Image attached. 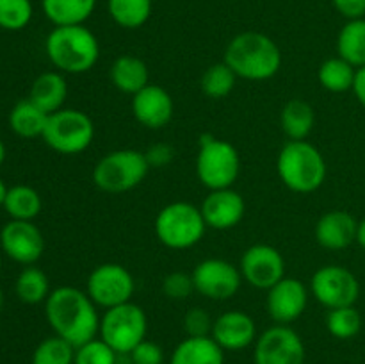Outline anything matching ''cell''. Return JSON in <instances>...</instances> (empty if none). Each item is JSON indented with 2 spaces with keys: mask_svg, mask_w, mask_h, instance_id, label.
I'll use <instances>...</instances> for the list:
<instances>
[{
  "mask_svg": "<svg viewBox=\"0 0 365 364\" xmlns=\"http://www.w3.org/2000/svg\"><path fill=\"white\" fill-rule=\"evenodd\" d=\"M327 328L334 338L351 339L362 328V316L355 309V305L330 309L327 316Z\"/></svg>",
  "mask_w": 365,
  "mask_h": 364,
  "instance_id": "836d02e7",
  "label": "cell"
},
{
  "mask_svg": "<svg viewBox=\"0 0 365 364\" xmlns=\"http://www.w3.org/2000/svg\"><path fill=\"white\" fill-rule=\"evenodd\" d=\"M225 63L246 81H267L282 66V52L264 32L246 31L234 36L225 50Z\"/></svg>",
  "mask_w": 365,
  "mask_h": 364,
  "instance_id": "7a4b0ae2",
  "label": "cell"
},
{
  "mask_svg": "<svg viewBox=\"0 0 365 364\" xmlns=\"http://www.w3.org/2000/svg\"><path fill=\"white\" fill-rule=\"evenodd\" d=\"M146 332H148V318L143 307L134 302L110 307L100 316L98 335L118 355L130 353L139 343L145 341Z\"/></svg>",
  "mask_w": 365,
  "mask_h": 364,
  "instance_id": "ba28073f",
  "label": "cell"
},
{
  "mask_svg": "<svg viewBox=\"0 0 365 364\" xmlns=\"http://www.w3.org/2000/svg\"><path fill=\"white\" fill-rule=\"evenodd\" d=\"M359 221L348 211H328L317 220L316 239L327 250H344L356 241Z\"/></svg>",
  "mask_w": 365,
  "mask_h": 364,
  "instance_id": "ffe728a7",
  "label": "cell"
},
{
  "mask_svg": "<svg viewBox=\"0 0 365 364\" xmlns=\"http://www.w3.org/2000/svg\"><path fill=\"white\" fill-rule=\"evenodd\" d=\"M207 227L214 231H230L245 218V198L234 188L212 189L200 207Z\"/></svg>",
  "mask_w": 365,
  "mask_h": 364,
  "instance_id": "e0dca14e",
  "label": "cell"
},
{
  "mask_svg": "<svg viewBox=\"0 0 365 364\" xmlns=\"http://www.w3.org/2000/svg\"><path fill=\"white\" fill-rule=\"evenodd\" d=\"M339 14L348 20H359L365 16V0H331Z\"/></svg>",
  "mask_w": 365,
  "mask_h": 364,
  "instance_id": "60d3db41",
  "label": "cell"
},
{
  "mask_svg": "<svg viewBox=\"0 0 365 364\" xmlns=\"http://www.w3.org/2000/svg\"><path fill=\"white\" fill-rule=\"evenodd\" d=\"M237 79L239 77L235 75V71L223 61V63L212 64V66L203 71L200 86H202V91L209 98L220 100L234 91Z\"/></svg>",
  "mask_w": 365,
  "mask_h": 364,
  "instance_id": "1f68e13d",
  "label": "cell"
},
{
  "mask_svg": "<svg viewBox=\"0 0 365 364\" xmlns=\"http://www.w3.org/2000/svg\"><path fill=\"white\" fill-rule=\"evenodd\" d=\"M135 282L130 271L118 263H106L89 273L86 293L96 307L110 309L121 303L132 302Z\"/></svg>",
  "mask_w": 365,
  "mask_h": 364,
  "instance_id": "30bf717a",
  "label": "cell"
},
{
  "mask_svg": "<svg viewBox=\"0 0 365 364\" xmlns=\"http://www.w3.org/2000/svg\"><path fill=\"white\" fill-rule=\"evenodd\" d=\"M16 296L24 303L36 305V303L46 302L50 291V280L43 270L36 266H27L18 275L16 284H14Z\"/></svg>",
  "mask_w": 365,
  "mask_h": 364,
  "instance_id": "f1b7e54d",
  "label": "cell"
},
{
  "mask_svg": "<svg viewBox=\"0 0 365 364\" xmlns=\"http://www.w3.org/2000/svg\"><path fill=\"white\" fill-rule=\"evenodd\" d=\"M239 270L250 285L267 291L285 277V261L274 246L253 245L242 253Z\"/></svg>",
  "mask_w": 365,
  "mask_h": 364,
  "instance_id": "9a60e30c",
  "label": "cell"
},
{
  "mask_svg": "<svg viewBox=\"0 0 365 364\" xmlns=\"http://www.w3.org/2000/svg\"><path fill=\"white\" fill-rule=\"evenodd\" d=\"M128 355L132 364H164V350L160 348V345L148 339L139 343Z\"/></svg>",
  "mask_w": 365,
  "mask_h": 364,
  "instance_id": "f35d334b",
  "label": "cell"
},
{
  "mask_svg": "<svg viewBox=\"0 0 365 364\" xmlns=\"http://www.w3.org/2000/svg\"><path fill=\"white\" fill-rule=\"evenodd\" d=\"M132 113L146 128H164L173 118V98L163 86L148 84L132 96Z\"/></svg>",
  "mask_w": 365,
  "mask_h": 364,
  "instance_id": "d6986e66",
  "label": "cell"
},
{
  "mask_svg": "<svg viewBox=\"0 0 365 364\" xmlns=\"http://www.w3.org/2000/svg\"><path fill=\"white\" fill-rule=\"evenodd\" d=\"M212 339L225 352H237L257 341L255 320L245 310H227L214 320Z\"/></svg>",
  "mask_w": 365,
  "mask_h": 364,
  "instance_id": "ac0fdd59",
  "label": "cell"
},
{
  "mask_svg": "<svg viewBox=\"0 0 365 364\" xmlns=\"http://www.w3.org/2000/svg\"><path fill=\"white\" fill-rule=\"evenodd\" d=\"M309 303V289L302 280L284 277L267 289V314L277 325H289L298 320Z\"/></svg>",
  "mask_w": 365,
  "mask_h": 364,
  "instance_id": "2e32d148",
  "label": "cell"
},
{
  "mask_svg": "<svg viewBox=\"0 0 365 364\" xmlns=\"http://www.w3.org/2000/svg\"><path fill=\"white\" fill-rule=\"evenodd\" d=\"M255 364H305V345L289 325H273L257 338Z\"/></svg>",
  "mask_w": 365,
  "mask_h": 364,
  "instance_id": "7c38bea8",
  "label": "cell"
},
{
  "mask_svg": "<svg viewBox=\"0 0 365 364\" xmlns=\"http://www.w3.org/2000/svg\"><path fill=\"white\" fill-rule=\"evenodd\" d=\"M118 353L103 341L95 338L75 348L73 364H116Z\"/></svg>",
  "mask_w": 365,
  "mask_h": 364,
  "instance_id": "d590c367",
  "label": "cell"
},
{
  "mask_svg": "<svg viewBox=\"0 0 365 364\" xmlns=\"http://www.w3.org/2000/svg\"><path fill=\"white\" fill-rule=\"evenodd\" d=\"M0 248L14 263L32 266L45 252V238L32 221L11 220L0 231Z\"/></svg>",
  "mask_w": 365,
  "mask_h": 364,
  "instance_id": "5bb4252c",
  "label": "cell"
},
{
  "mask_svg": "<svg viewBox=\"0 0 365 364\" xmlns=\"http://www.w3.org/2000/svg\"><path fill=\"white\" fill-rule=\"evenodd\" d=\"M170 364H225V350L212 335L185 338L175 346Z\"/></svg>",
  "mask_w": 365,
  "mask_h": 364,
  "instance_id": "603a6c76",
  "label": "cell"
},
{
  "mask_svg": "<svg viewBox=\"0 0 365 364\" xmlns=\"http://www.w3.org/2000/svg\"><path fill=\"white\" fill-rule=\"evenodd\" d=\"M66 96L68 82L64 75L61 71H45L34 79L29 98L46 114H52L63 109Z\"/></svg>",
  "mask_w": 365,
  "mask_h": 364,
  "instance_id": "7402d4cb",
  "label": "cell"
},
{
  "mask_svg": "<svg viewBox=\"0 0 365 364\" xmlns=\"http://www.w3.org/2000/svg\"><path fill=\"white\" fill-rule=\"evenodd\" d=\"M75 346L59 335L43 339L32 352V364H73Z\"/></svg>",
  "mask_w": 365,
  "mask_h": 364,
  "instance_id": "d6a6232c",
  "label": "cell"
},
{
  "mask_svg": "<svg viewBox=\"0 0 365 364\" xmlns=\"http://www.w3.org/2000/svg\"><path fill=\"white\" fill-rule=\"evenodd\" d=\"M314 123H316V113H314V107L309 102H305V100H289L284 106V109H282V131L285 132V136L291 141L307 139V136L312 132Z\"/></svg>",
  "mask_w": 365,
  "mask_h": 364,
  "instance_id": "d4e9b609",
  "label": "cell"
},
{
  "mask_svg": "<svg viewBox=\"0 0 365 364\" xmlns=\"http://www.w3.org/2000/svg\"><path fill=\"white\" fill-rule=\"evenodd\" d=\"M277 171L285 188L294 193H314L327 181V161L307 139L289 141L280 150Z\"/></svg>",
  "mask_w": 365,
  "mask_h": 364,
  "instance_id": "277c9868",
  "label": "cell"
},
{
  "mask_svg": "<svg viewBox=\"0 0 365 364\" xmlns=\"http://www.w3.org/2000/svg\"><path fill=\"white\" fill-rule=\"evenodd\" d=\"M45 316L53 334L75 348L98 338L100 316L86 291L71 285L53 289L45 302Z\"/></svg>",
  "mask_w": 365,
  "mask_h": 364,
  "instance_id": "6da1fadb",
  "label": "cell"
},
{
  "mask_svg": "<svg viewBox=\"0 0 365 364\" xmlns=\"http://www.w3.org/2000/svg\"><path fill=\"white\" fill-rule=\"evenodd\" d=\"M31 0H0V29L4 31H21L32 20Z\"/></svg>",
  "mask_w": 365,
  "mask_h": 364,
  "instance_id": "e575fe53",
  "label": "cell"
},
{
  "mask_svg": "<svg viewBox=\"0 0 365 364\" xmlns=\"http://www.w3.org/2000/svg\"><path fill=\"white\" fill-rule=\"evenodd\" d=\"M41 196L31 186L18 184L13 188H7L4 209L9 214L11 220L32 221L41 213Z\"/></svg>",
  "mask_w": 365,
  "mask_h": 364,
  "instance_id": "4316f807",
  "label": "cell"
},
{
  "mask_svg": "<svg viewBox=\"0 0 365 364\" xmlns=\"http://www.w3.org/2000/svg\"><path fill=\"white\" fill-rule=\"evenodd\" d=\"M241 173V156L232 143L205 134L200 139L196 175L205 188H232Z\"/></svg>",
  "mask_w": 365,
  "mask_h": 364,
  "instance_id": "8992f818",
  "label": "cell"
},
{
  "mask_svg": "<svg viewBox=\"0 0 365 364\" xmlns=\"http://www.w3.org/2000/svg\"><path fill=\"white\" fill-rule=\"evenodd\" d=\"M43 141L63 156H75L89 148L95 139V123L78 109H59L48 114Z\"/></svg>",
  "mask_w": 365,
  "mask_h": 364,
  "instance_id": "9c48e42d",
  "label": "cell"
},
{
  "mask_svg": "<svg viewBox=\"0 0 365 364\" xmlns=\"http://www.w3.org/2000/svg\"><path fill=\"white\" fill-rule=\"evenodd\" d=\"M356 68L339 56L324 61L317 71L319 84L331 93H344L348 89H353Z\"/></svg>",
  "mask_w": 365,
  "mask_h": 364,
  "instance_id": "f546056e",
  "label": "cell"
},
{
  "mask_svg": "<svg viewBox=\"0 0 365 364\" xmlns=\"http://www.w3.org/2000/svg\"><path fill=\"white\" fill-rule=\"evenodd\" d=\"M110 18L123 29H139L152 14V0H107Z\"/></svg>",
  "mask_w": 365,
  "mask_h": 364,
  "instance_id": "4dcf8cb0",
  "label": "cell"
},
{
  "mask_svg": "<svg viewBox=\"0 0 365 364\" xmlns=\"http://www.w3.org/2000/svg\"><path fill=\"white\" fill-rule=\"evenodd\" d=\"M4 161H6V145H4V141L0 139V166L4 164Z\"/></svg>",
  "mask_w": 365,
  "mask_h": 364,
  "instance_id": "f6af8a7d",
  "label": "cell"
},
{
  "mask_svg": "<svg viewBox=\"0 0 365 364\" xmlns=\"http://www.w3.org/2000/svg\"><path fill=\"white\" fill-rule=\"evenodd\" d=\"M195 289L210 300H228L237 295L242 275L237 266L225 259H205L192 270Z\"/></svg>",
  "mask_w": 365,
  "mask_h": 364,
  "instance_id": "4fadbf2b",
  "label": "cell"
},
{
  "mask_svg": "<svg viewBox=\"0 0 365 364\" xmlns=\"http://www.w3.org/2000/svg\"><path fill=\"white\" fill-rule=\"evenodd\" d=\"M356 243L365 250V218L359 221V228H356Z\"/></svg>",
  "mask_w": 365,
  "mask_h": 364,
  "instance_id": "7bdbcfd3",
  "label": "cell"
},
{
  "mask_svg": "<svg viewBox=\"0 0 365 364\" xmlns=\"http://www.w3.org/2000/svg\"><path fill=\"white\" fill-rule=\"evenodd\" d=\"M207 223L200 207L189 202H171L155 218V234L171 250H187L205 236Z\"/></svg>",
  "mask_w": 365,
  "mask_h": 364,
  "instance_id": "5b68a950",
  "label": "cell"
},
{
  "mask_svg": "<svg viewBox=\"0 0 365 364\" xmlns=\"http://www.w3.org/2000/svg\"><path fill=\"white\" fill-rule=\"evenodd\" d=\"M310 291L321 305L330 310L355 305L360 295V284L348 268L328 264L312 275Z\"/></svg>",
  "mask_w": 365,
  "mask_h": 364,
  "instance_id": "8fae6325",
  "label": "cell"
},
{
  "mask_svg": "<svg viewBox=\"0 0 365 364\" xmlns=\"http://www.w3.org/2000/svg\"><path fill=\"white\" fill-rule=\"evenodd\" d=\"M43 13L56 27L84 25L96 7V0H41Z\"/></svg>",
  "mask_w": 365,
  "mask_h": 364,
  "instance_id": "cb8c5ba5",
  "label": "cell"
},
{
  "mask_svg": "<svg viewBox=\"0 0 365 364\" xmlns=\"http://www.w3.org/2000/svg\"><path fill=\"white\" fill-rule=\"evenodd\" d=\"M145 156L150 168H164L166 164H170L173 161L175 150L173 146L166 145V143H155V145H152L146 150Z\"/></svg>",
  "mask_w": 365,
  "mask_h": 364,
  "instance_id": "ab89813d",
  "label": "cell"
},
{
  "mask_svg": "<svg viewBox=\"0 0 365 364\" xmlns=\"http://www.w3.org/2000/svg\"><path fill=\"white\" fill-rule=\"evenodd\" d=\"M46 120H48V114L39 109L31 98L18 102L9 113L11 131L25 139L41 138L46 127Z\"/></svg>",
  "mask_w": 365,
  "mask_h": 364,
  "instance_id": "484cf974",
  "label": "cell"
},
{
  "mask_svg": "<svg viewBox=\"0 0 365 364\" xmlns=\"http://www.w3.org/2000/svg\"><path fill=\"white\" fill-rule=\"evenodd\" d=\"M2 248H0V270H2Z\"/></svg>",
  "mask_w": 365,
  "mask_h": 364,
  "instance_id": "7dc6e473",
  "label": "cell"
},
{
  "mask_svg": "<svg viewBox=\"0 0 365 364\" xmlns=\"http://www.w3.org/2000/svg\"><path fill=\"white\" fill-rule=\"evenodd\" d=\"M337 54L355 68L365 66V18L348 20L337 38Z\"/></svg>",
  "mask_w": 365,
  "mask_h": 364,
  "instance_id": "83f0119b",
  "label": "cell"
},
{
  "mask_svg": "<svg viewBox=\"0 0 365 364\" xmlns=\"http://www.w3.org/2000/svg\"><path fill=\"white\" fill-rule=\"evenodd\" d=\"M353 93H355L356 100L365 107V66L356 68L355 82H353Z\"/></svg>",
  "mask_w": 365,
  "mask_h": 364,
  "instance_id": "b9f144b4",
  "label": "cell"
},
{
  "mask_svg": "<svg viewBox=\"0 0 365 364\" xmlns=\"http://www.w3.org/2000/svg\"><path fill=\"white\" fill-rule=\"evenodd\" d=\"M4 302H6V298H4V291H2V288H0V310H2Z\"/></svg>",
  "mask_w": 365,
  "mask_h": 364,
  "instance_id": "bcb514c9",
  "label": "cell"
},
{
  "mask_svg": "<svg viewBox=\"0 0 365 364\" xmlns=\"http://www.w3.org/2000/svg\"><path fill=\"white\" fill-rule=\"evenodd\" d=\"M195 280L192 275L184 273V271H173V273L166 275L163 280V293L166 298L180 302L191 296L195 293Z\"/></svg>",
  "mask_w": 365,
  "mask_h": 364,
  "instance_id": "8d00e7d4",
  "label": "cell"
},
{
  "mask_svg": "<svg viewBox=\"0 0 365 364\" xmlns=\"http://www.w3.org/2000/svg\"><path fill=\"white\" fill-rule=\"evenodd\" d=\"M150 164L145 152L134 148L114 150L93 168V182L106 193H125L145 181Z\"/></svg>",
  "mask_w": 365,
  "mask_h": 364,
  "instance_id": "52a82bcc",
  "label": "cell"
},
{
  "mask_svg": "<svg viewBox=\"0 0 365 364\" xmlns=\"http://www.w3.org/2000/svg\"><path fill=\"white\" fill-rule=\"evenodd\" d=\"M182 325H184V330L187 334V338H207V335L212 334L214 320L205 309H202V307H192V309H189L184 314Z\"/></svg>",
  "mask_w": 365,
  "mask_h": 364,
  "instance_id": "74e56055",
  "label": "cell"
},
{
  "mask_svg": "<svg viewBox=\"0 0 365 364\" xmlns=\"http://www.w3.org/2000/svg\"><path fill=\"white\" fill-rule=\"evenodd\" d=\"M46 56L61 74H86L100 57V43L86 25L53 27L45 41Z\"/></svg>",
  "mask_w": 365,
  "mask_h": 364,
  "instance_id": "3957f363",
  "label": "cell"
},
{
  "mask_svg": "<svg viewBox=\"0 0 365 364\" xmlns=\"http://www.w3.org/2000/svg\"><path fill=\"white\" fill-rule=\"evenodd\" d=\"M6 195H7V188H6V184H4L2 178H0V207H4V200H6Z\"/></svg>",
  "mask_w": 365,
  "mask_h": 364,
  "instance_id": "ee69618b",
  "label": "cell"
},
{
  "mask_svg": "<svg viewBox=\"0 0 365 364\" xmlns=\"http://www.w3.org/2000/svg\"><path fill=\"white\" fill-rule=\"evenodd\" d=\"M109 77L114 88L132 96L150 84V71L145 61L128 54L114 59V63L110 64Z\"/></svg>",
  "mask_w": 365,
  "mask_h": 364,
  "instance_id": "44dd1931",
  "label": "cell"
}]
</instances>
